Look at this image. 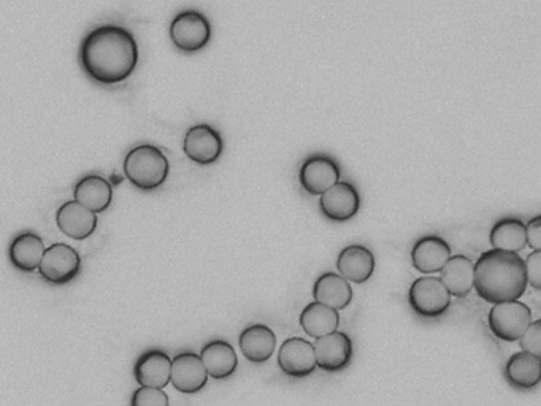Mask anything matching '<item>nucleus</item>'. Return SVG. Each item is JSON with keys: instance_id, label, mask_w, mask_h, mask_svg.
<instances>
[{"instance_id": "nucleus-11", "label": "nucleus", "mask_w": 541, "mask_h": 406, "mask_svg": "<svg viewBox=\"0 0 541 406\" xmlns=\"http://www.w3.org/2000/svg\"><path fill=\"white\" fill-rule=\"evenodd\" d=\"M313 348H315L316 368H321L323 372H342L353 361V340L350 335L340 330L316 338Z\"/></svg>"}, {"instance_id": "nucleus-12", "label": "nucleus", "mask_w": 541, "mask_h": 406, "mask_svg": "<svg viewBox=\"0 0 541 406\" xmlns=\"http://www.w3.org/2000/svg\"><path fill=\"white\" fill-rule=\"evenodd\" d=\"M278 367L289 378H307L316 370L315 348L305 338L291 337L284 340L278 351Z\"/></svg>"}, {"instance_id": "nucleus-7", "label": "nucleus", "mask_w": 541, "mask_h": 406, "mask_svg": "<svg viewBox=\"0 0 541 406\" xmlns=\"http://www.w3.org/2000/svg\"><path fill=\"white\" fill-rule=\"evenodd\" d=\"M39 273L43 280L50 284L70 283L80 275L81 257L77 249L66 243H54L45 249L39 265Z\"/></svg>"}, {"instance_id": "nucleus-9", "label": "nucleus", "mask_w": 541, "mask_h": 406, "mask_svg": "<svg viewBox=\"0 0 541 406\" xmlns=\"http://www.w3.org/2000/svg\"><path fill=\"white\" fill-rule=\"evenodd\" d=\"M183 151L186 158L194 164L212 165L221 158L224 151V140L210 124H196L189 127L183 140Z\"/></svg>"}, {"instance_id": "nucleus-2", "label": "nucleus", "mask_w": 541, "mask_h": 406, "mask_svg": "<svg viewBox=\"0 0 541 406\" xmlns=\"http://www.w3.org/2000/svg\"><path fill=\"white\" fill-rule=\"evenodd\" d=\"M527 286L526 265L519 253L492 248L473 264V289L491 305L521 299Z\"/></svg>"}, {"instance_id": "nucleus-16", "label": "nucleus", "mask_w": 541, "mask_h": 406, "mask_svg": "<svg viewBox=\"0 0 541 406\" xmlns=\"http://www.w3.org/2000/svg\"><path fill=\"white\" fill-rule=\"evenodd\" d=\"M375 269H377V261L367 246L350 245L338 253V273L350 283H367L375 273Z\"/></svg>"}, {"instance_id": "nucleus-28", "label": "nucleus", "mask_w": 541, "mask_h": 406, "mask_svg": "<svg viewBox=\"0 0 541 406\" xmlns=\"http://www.w3.org/2000/svg\"><path fill=\"white\" fill-rule=\"evenodd\" d=\"M519 346H521V351H526V353L534 354V356L541 357V321H532L524 330V334L519 338Z\"/></svg>"}, {"instance_id": "nucleus-21", "label": "nucleus", "mask_w": 541, "mask_h": 406, "mask_svg": "<svg viewBox=\"0 0 541 406\" xmlns=\"http://www.w3.org/2000/svg\"><path fill=\"white\" fill-rule=\"evenodd\" d=\"M170 367H172V359L164 351L153 349V351L142 354L135 364V381L140 386L164 389L170 384Z\"/></svg>"}, {"instance_id": "nucleus-22", "label": "nucleus", "mask_w": 541, "mask_h": 406, "mask_svg": "<svg viewBox=\"0 0 541 406\" xmlns=\"http://www.w3.org/2000/svg\"><path fill=\"white\" fill-rule=\"evenodd\" d=\"M73 197L88 210L94 211V213H104L112 205V184L99 175H86L75 184Z\"/></svg>"}, {"instance_id": "nucleus-25", "label": "nucleus", "mask_w": 541, "mask_h": 406, "mask_svg": "<svg viewBox=\"0 0 541 406\" xmlns=\"http://www.w3.org/2000/svg\"><path fill=\"white\" fill-rule=\"evenodd\" d=\"M299 324L305 334L311 338L324 337L332 334L340 327V313L335 308L327 307L324 303L311 302L302 310Z\"/></svg>"}, {"instance_id": "nucleus-10", "label": "nucleus", "mask_w": 541, "mask_h": 406, "mask_svg": "<svg viewBox=\"0 0 541 406\" xmlns=\"http://www.w3.org/2000/svg\"><path fill=\"white\" fill-rule=\"evenodd\" d=\"M340 178V165L326 154H313L300 165L299 183L308 196H321L338 183Z\"/></svg>"}, {"instance_id": "nucleus-6", "label": "nucleus", "mask_w": 541, "mask_h": 406, "mask_svg": "<svg viewBox=\"0 0 541 406\" xmlns=\"http://www.w3.org/2000/svg\"><path fill=\"white\" fill-rule=\"evenodd\" d=\"M532 322V310L521 300L494 303L488 315L491 334L505 343H516Z\"/></svg>"}, {"instance_id": "nucleus-1", "label": "nucleus", "mask_w": 541, "mask_h": 406, "mask_svg": "<svg viewBox=\"0 0 541 406\" xmlns=\"http://www.w3.org/2000/svg\"><path fill=\"white\" fill-rule=\"evenodd\" d=\"M81 69L100 85H118L139 64V45L132 32L115 24L96 27L80 46Z\"/></svg>"}, {"instance_id": "nucleus-29", "label": "nucleus", "mask_w": 541, "mask_h": 406, "mask_svg": "<svg viewBox=\"0 0 541 406\" xmlns=\"http://www.w3.org/2000/svg\"><path fill=\"white\" fill-rule=\"evenodd\" d=\"M526 276L527 283L535 289V291H540L541 289V249H534L532 253L529 254L526 261Z\"/></svg>"}, {"instance_id": "nucleus-8", "label": "nucleus", "mask_w": 541, "mask_h": 406, "mask_svg": "<svg viewBox=\"0 0 541 406\" xmlns=\"http://www.w3.org/2000/svg\"><path fill=\"white\" fill-rule=\"evenodd\" d=\"M319 210L332 223H346L361 210V194L354 184L338 181L319 196Z\"/></svg>"}, {"instance_id": "nucleus-4", "label": "nucleus", "mask_w": 541, "mask_h": 406, "mask_svg": "<svg viewBox=\"0 0 541 406\" xmlns=\"http://www.w3.org/2000/svg\"><path fill=\"white\" fill-rule=\"evenodd\" d=\"M451 300L453 297L437 276L416 278L408 289V303L419 318H440L451 307Z\"/></svg>"}, {"instance_id": "nucleus-3", "label": "nucleus", "mask_w": 541, "mask_h": 406, "mask_svg": "<svg viewBox=\"0 0 541 406\" xmlns=\"http://www.w3.org/2000/svg\"><path fill=\"white\" fill-rule=\"evenodd\" d=\"M123 169L132 186L140 191L150 192L161 188L167 181L170 164L158 146L140 145L126 154Z\"/></svg>"}, {"instance_id": "nucleus-27", "label": "nucleus", "mask_w": 541, "mask_h": 406, "mask_svg": "<svg viewBox=\"0 0 541 406\" xmlns=\"http://www.w3.org/2000/svg\"><path fill=\"white\" fill-rule=\"evenodd\" d=\"M170 400L158 387L140 386L131 399L132 406H169Z\"/></svg>"}, {"instance_id": "nucleus-17", "label": "nucleus", "mask_w": 541, "mask_h": 406, "mask_svg": "<svg viewBox=\"0 0 541 406\" xmlns=\"http://www.w3.org/2000/svg\"><path fill=\"white\" fill-rule=\"evenodd\" d=\"M238 346L246 361L253 364H265L275 354L277 335L264 324H254V326L246 327L240 334Z\"/></svg>"}, {"instance_id": "nucleus-24", "label": "nucleus", "mask_w": 541, "mask_h": 406, "mask_svg": "<svg viewBox=\"0 0 541 406\" xmlns=\"http://www.w3.org/2000/svg\"><path fill=\"white\" fill-rule=\"evenodd\" d=\"M440 280L445 284L451 297L464 299L473 291V262L464 254L449 257L440 270Z\"/></svg>"}, {"instance_id": "nucleus-19", "label": "nucleus", "mask_w": 541, "mask_h": 406, "mask_svg": "<svg viewBox=\"0 0 541 406\" xmlns=\"http://www.w3.org/2000/svg\"><path fill=\"white\" fill-rule=\"evenodd\" d=\"M313 299L324 303L327 307L342 311L353 302L354 291L350 281L345 280L340 273L327 272L319 276L313 284Z\"/></svg>"}, {"instance_id": "nucleus-14", "label": "nucleus", "mask_w": 541, "mask_h": 406, "mask_svg": "<svg viewBox=\"0 0 541 406\" xmlns=\"http://www.w3.org/2000/svg\"><path fill=\"white\" fill-rule=\"evenodd\" d=\"M56 226L66 237L83 242L96 232L97 213L83 207L77 200H69L56 211Z\"/></svg>"}, {"instance_id": "nucleus-5", "label": "nucleus", "mask_w": 541, "mask_h": 406, "mask_svg": "<svg viewBox=\"0 0 541 406\" xmlns=\"http://www.w3.org/2000/svg\"><path fill=\"white\" fill-rule=\"evenodd\" d=\"M169 35L181 53H197L212 40V24L204 13L183 10L170 23Z\"/></svg>"}, {"instance_id": "nucleus-18", "label": "nucleus", "mask_w": 541, "mask_h": 406, "mask_svg": "<svg viewBox=\"0 0 541 406\" xmlns=\"http://www.w3.org/2000/svg\"><path fill=\"white\" fill-rule=\"evenodd\" d=\"M199 356L204 362L208 378L216 381L231 378L238 367V357L234 346L226 340L208 341Z\"/></svg>"}, {"instance_id": "nucleus-15", "label": "nucleus", "mask_w": 541, "mask_h": 406, "mask_svg": "<svg viewBox=\"0 0 541 406\" xmlns=\"http://www.w3.org/2000/svg\"><path fill=\"white\" fill-rule=\"evenodd\" d=\"M411 265L416 272L423 275H434L440 273L443 265L451 257V246L445 238L438 235H426L416 240L411 248Z\"/></svg>"}, {"instance_id": "nucleus-20", "label": "nucleus", "mask_w": 541, "mask_h": 406, "mask_svg": "<svg viewBox=\"0 0 541 406\" xmlns=\"http://www.w3.org/2000/svg\"><path fill=\"white\" fill-rule=\"evenodd\" d=\"M503 373L510 386L519 391H532L540 386L541 357L519 351L508 359Z\"/></svg>"}, {"instance_id": "nucleus-23", "label": "nucleus", "mask_w": 541, "mask_h": 406, "mask_svg": "<svg viewBox=\"0 0 541 406\" xmlns=\"http://www.w3.org/2000/svg\"><path fill=\"white\" fill-rule=\"evenodd\" d=\"M45 243L40 235L34 232H24L13 238L12 245L8 249V257L15 269L24 273H32L39 269L43 253H45Z\"/></svg>"}, {"instance_id": "nucleus-13", "label": "nucleus", "mask_w": 541, "mask_h": 406, "mask_svg": "<svg viewBox=\"0 0 541 406\" xmlns=\"http://www.w3.org/2000/svg\"><path fill=\"white\" fill-rule=\"evenodd\" d=\"M208 383V373L199 354L180 353L173 357L170 384L180 394L192 395L202 391Z\"/></svg>"}, {"instance_id": "nucleus-30", "label": "nucleus", "mask_w": 541, "mask_h": 406, "mask_svg": "<svg viewBox=\"0 0 541 406\" xmlns=\"http://www.w3.org/2000/svg\"><path fill=\"white\" fill-rule=\"evenodd\" d=\"M526 242L532 249H541V216L537 215L526 224Z\"/></svg>"}, {"instance_id": "nucleus-26", "label": "nucleus", "mask_w": 541, "mask_h": 406, "mask_svg": "<svg viewBox=\"0 0 541 406\" xmlns=\"http://www.w3.org/2000/svg\"><path fill=\"white\" fill-rule=\"evenodd\" d=\"M492 248L521 253L526 248V224L518 218H502L492 226L489 232Z\"/></svg>"}]
</instances>
